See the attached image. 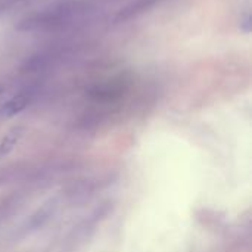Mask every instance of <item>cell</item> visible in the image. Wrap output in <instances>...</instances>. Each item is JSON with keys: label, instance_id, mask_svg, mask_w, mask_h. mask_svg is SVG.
<instances>
[{"label": "cell", "instance_id": "6da1fadb", "mask_svg": "<svg viewBox=\"0 0 252 252\" xmlns=\"http://www.w3.org/2000/svg\"><path fill=\"white\" fill-rule=\"evenodd\" d=\"M80 12H81L80 3H63V4L53 6L50 9H46L43 12H38L35 15H31L22 19L18 28L28 31V30H38V28H49V27L61 25Z\"/></svg>", "mask_w": 252, "mask_h": 252}, {"label": "cell", "instance_id": "7a4b0ae2", "mask_svg": "<svg viewBox=\"0 0 252 252\" xmlns=\"http://www.w3.org/2000/svg\"><path fill=\"white\" fill-rule=\"evenodd\" d=\"M56 210H58L56 199H50V201H47L46 204H43V205H41L35 213H32V214L28 217V220L24 223V226H22V233H24V235H27V233L30 235V233H32V232L41 229L43 226H46V224L50 221V219L55 216Z\"/></svg>", "mask_w": 252, "mask_h": 252}, {"label": "cell", "instance_id": "3957f363", "mask_svg": "<svg viewBox=\"0 0 252 252\" xmlns=\"http://www.w3.org/2000/svg\"><path fill=\"white\" fill-rule=\"evenodd\" d=\"M32 100V93L30 92H21L18 94H15L13 97H10L7 102H4V105L0 108V115L4 118H12L18 114H21Z\"/></svg>", "mask_w": 252, "mask_h": 252}, {"label": "cell", "instance_id": "277c9868", "mask_svg": "<svg viewBox=\"0 0 252 252\" xmlns=\"http://www.w3.org/2000/svg\"><path fill=\"white\" fill-rule=\"evenodd\" d=\"M22 134H24L22 127H13L6 134H3L0 137V161L4 159L16 148V145L19 143Z\"/></svg>", "mask_w": 252, "mask_h": 252}, {"label": "cell", "instance_id": "5b68a950", "mask_svg": "<svg viewBox=\"0 0 252 252\" xmlns=\"http://www.w3.org/2000/svg\"><path fill=\"white\" fill-rule=\"evenodd\" d=\"M241 30H244L245 32H250L251 31V16L247 15L242 21H241Z\"/></svg>", "mask_w": 252, "mask_h": 252}, {"label": "cell", "instance_id": "8992f818", "mask_svg": "<svg viewBox=\"0 0 252 252\" xmlns=\"http://www.w3.org/2000/svg\"><path fill=\"white\" fill-rule=\"evenodd\" d=\"M3 92H4V86H3V84L0 83V96L3 94Z\"/></svg>", "mask_w": 252, "mask_h": 252}]
</instances>
